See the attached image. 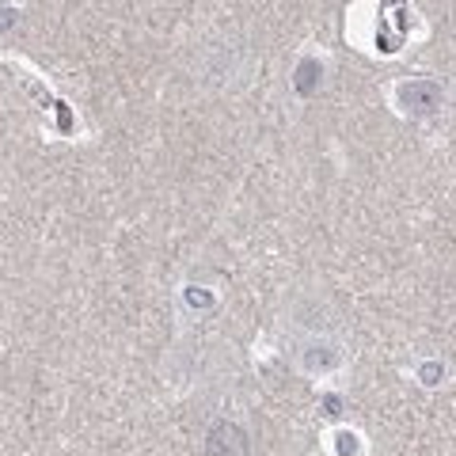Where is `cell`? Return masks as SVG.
I'll return each instance as SVG.
<instances>
[{"label":"cell","instance_id":"cell-1","mask_svg":"<svg viewBox=\"0 0 456 456\" xmlns=\"http://www.w3.org/2000/svg\"><path fill=\"white\" fill-rule=\"evenodd\" d=\"M395 99L407 114H434L441 103H445V92H441L434 80H407L395 88Z\"/></svg>","mask_w":456,"mask_h":456},{"label":"cell","instance_id":"cell-2","mask_svg":"<svg viewBox=\"0 0 456 456\" xmlns=\"http://www.w3.org/2000/svg\"><path fill=\"white\" fill-rule=\"evenodd\" d=\"M248 452H251V445H248L244 426H236L228 419H221L206 437V456H248Z\"/></svg>","mask_w":456,"mask_h":456}]
</instances>
